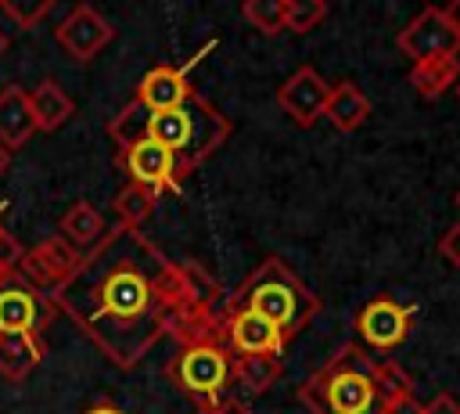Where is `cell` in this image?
Masks as SVG:
<instances>
[{
	"mask_svg": "<svg viewBox=\"0 0 460 414\" xmlns=\"http://www.w3.org/2000/svg\"><path fill=\"white\" fill-rule=\"evenodd\" d=\"M61 310L119 364H133L180 310V270L133 227L108 238L54 292Z\"/></svg>",
	"mask_w": 460,
	"mask_h": 414,
	"instance_id": "obj_1",
	"label": "cell"
},
{
	"mask_svg": "<svg viewBox=\"0 0 460 414\" xmlns=\"http://www.w3.org/2000/svg\"><path fill=\"white\" fill-rule=\"evenodd\" d=\"M111 137L122 144V148H133L140 140H155L162 148H169L172 155L176 151H187L190 162H198L201 155H208L223 133H226V122L205 104V101H194L187 97L180 108H169V112H147L140 101L129 104L111 126Z\"/></svg>",
	"mask_w": 460,
	"mask_h": 414,
	"instance_id": "obj_2",
	"label": "cell"
},
{
	"mask_svg": "<svg viewBox=\"0 0 460 414\" xmlns=\"http://www.w3.org/2000/svg\"><path fill=\"white\" fill-rule=\"evenodd\" d=\"M298 396L313 407V414H381L377 396V360L363 346H341Z\"/></svg>",
	"mask_w": 460,
	"mask_h": 414,
	"instance_id": "obj_3",
	"label": "cell"
},
{
	"mask_svg": "<svg viewBox=\"0 0 460 414\" xmlns=\"http://www.w3.org/2000/svg\"><path fill=\"white\" fill-rule=\"evenodd\" d=\"M244 310H255L259 317L273 320L284 335H291L295 328H302L309 320V313L316 310V299L298 284V277L291 270H284L277 259H270L262 266V274L252 281Z\"/></svg>",
	"mask_w": 460,
	"mask_h": 414,
	"instance_id": "obj_4",
	"label": "cell"
},
{
	"mask_svg": "<svg viewBox=\"0 0 460 414\" xmlns=\"http://www.w3.org/2000/svg\"><path fill=\"white\" fill-rule=\"evenodd\" d=\"M399 50L406 58L428 61V58H446L460 50V22L453 14V7H424L402 32H399Z\"/></svg>",
	"mask_w": 460,
	"mask_h": 414,
	"instance_id": "obj_5",
	"label": "cell"
},
{
	"mask_svg": "<svg viewBox=\"0 0 460 414\" xmlns=\"http://www.w3.org/2000/svg\"><path fill=\"white\" fill-rule=\"evenodd\" d=\"M410 317H413V306H399L395 299L377 295V299H370V302L359 310V317H356V331H359L363 346L388 353V349H395V346L406 338V331H410Z\"/></svg>",
	"mask_w": 460,
	"mask_h": 414,
	"instance_id": "obj_6",
	"label": "cell"
},
{
	"mask_svg": "<svg viewBox=\"0 0 460 414\" xmlns=\"http://www.w3.org/2000/svg\"><path fill=\"white\" fill-rule=\"evenodd\" d=\"M327 97H331V86H327V83L320 79V72L309 68V65L295 68V72L288 76V83L277 90V104H280L298 126H313V122L323 115Z\"/></svg>",
	"mask_w": 460,
	"mask_h": 414,
	"instance_id": "obj_7",
	"label": "cell"
},
{
	"mask_svg": "<svg viewBox=\"0 0 460 414\" xmlns=\"http://www.w3.org/2000/svg\"><path fill=\"white\" fill-rule=\"evenodd\" d=\"M79 256H75V248L65 241V238H50V241H43V245H36L29 256L22 252V259H18V266H22V274L25 277H32L36 284H54V292L75 274V263Z\"/></svg>",
	"mask_w": 460,
	"mask_h": 414,
	"instance_id": "obj_8",
	"label": "cell"
},
{
	"mask_svg": "<svg viewBox=\"0 0 460 414\" xmlns=\"http://www.w3.org/2000/svg\"><path fill=\"white\" fill-rule=\"evenodd\" d=\"M111 40V25L93 11V7H75L61 29H58V43L75 58V61H90L104 43Z\"/></svg>",
	"mask_w": 460,
	"mask_h": 414,
	"instance_id": "obj_9",
	"label": "cell"
},
{
	"mask_svg": "<svg viewBox=\"0 0 460 414\" xmlns=\"http://www.w3.org/2000/svg\"><path fill=\"white\" fill-rule=\"evenodd\" d=\"M230 342L244 353V356H266V353H280L284 346V331L259 317L255 310H241L234 320H230Z\"/></svg>",
	"mask_w": 460,
	"mask_h": 414,
	"instance_id": "obj_10",
	"label": "cell"
},
{
	"mask_svg": "<svg viewBox=\"0 0 460 414\" xmlns=\"http://www.w3.org/2000/svg\"><path fill=\"white\" fill-rule=\"evenodd\" d=\"M226 378V356L212 346H190L180 360V382L194 392H212Z\"/></svg>",
	"mask_w": 460,
	"mask_h": 414,
	"instance_id": "obj_11",
	"label": "cell"
},
{
	"mask_svg": "<svg viewBox=\"0 0 460 414\" xmlns=\"http://www.w3.org/2000/svg\"><path fill=\"white\" fill-rule=\"evenodd\" d=\"M32 130H36V119H32V108H29V94L22 86H7L0 94V144L7 151L22 148Z\"/></svg>",
	"mask_w": 460,
	"mask_h": 414,
	"instance_id": "obj_12",
	"label": "cell"
},
{
	"mask_svg": "<svg viewBox=\"0 0 460 414\" xmlns=\"http://www.w3.org/2000/svg\"><path fill=\"white\" fill-rule=\"evenodd\" d=\"M190 97L187 83H183V72L180 68H151L140 83V104L147 112H169V108H180L183 101Z\"/></svg>",
	"mask_w": 460,
	"mask_h": 414,
	"instance_id": "obj_13",
	"label": "cell"
},
{
	"mask_svg": "<svg viewBox=\"0 0 460 414\" xmlns=\"http://www.w3.org/2000/svg\"><path fill=\"white\" fill-rule=\"evenodd\" d=\"M126 166L133 173L137 184L144 187H155V184H165L172 176V166H176V155L155 140H140L126 151Z\"/></svg>",
	"mask_w": 460,
	"mask_h": 414,
	"instance_id": "obj_14",
	"label": "cell"
},
{
	"mask_svg": "<svg viewBox=\"0 0 460 414\" xmlns=\"http://www.w3.org/2000/svg\"><path fill=\"white\" fill-rule=\"evenodd\" d=\"M460 83V58L456 54H446V58H428V61H417L410 68V86L424 97V101H435L442 97L449 86Z\"/></svg>",
	"mask_w": 460,
	"mask_h": 414,
	"instance_id": "obj_15",
	"label": "cell"
},
{
	"mask_svg": "<svg viewBox=\"0 0 460 414\" xmlns=\"http://www.w3.org/2000/svg\"><path fill=\"white\" fill-rule=\"evenodd\" d=\"M323 115H327L331 126H338L341 133H352V130H359V126L367 122L370 101H367V94H363L356 83H338V86H331V97H327Z\"/></svg>",
	"mask_w": 460,
	"mask_h": 414,
	"instance_id": "obj_16",
	"label": "cell"
},
{
	"mask_svg": "<svg viewBox=\"0 0 460 414\" xmlns=\"http://www.w3.org/2000/svg\"><path fill=\"white\" fill-rule=\"evenodd\" d=\"M36 324V302L25 284L0 281V335H25Z\"/></svg>",
	"mask_w": 460,
	"mask_h": 414,
	"instance_id": "obj_17",
	"label": "cell"
},
{
	"mask_svg": "<svg viewBox=\"0 0 460 414\" xmlns=\"http://www.w3.org/2000/svg\"><path fill=\"white\" fill-rule=\"evenodd\" d=\"M29 108H32L36 130H58V126L72 115V97H68L54 79H43V83L29 94Z\"/></svg>",
	"mask_w": 460,
	"mask_h": 414,
	"instance_id": "obj_18",
	"label": "cell"
},
{
	"mask_svg": "<svg viewBox=\"0 0 460 414\" xmlns=\"http://www.w3.org/2000/svg\"><path fill=\"white\" fill-rule=\"evenodd\" d=\"M101 234H104V220H101V212H97L93 205H86V202H75V205L61 216V238H65L72 248H90V245L101 241Z\"/></svg>",
	"mask_w": 460,
	"mask_h": 414,
	"instance_id": "obj_19",
	"label": "cell"
},
{
	"mask_svg": "<svg viewBox=\"0 0 460 414\" xmlns=\"http://www.w3.org/2000/svg\"><path fill=\"white\" fill-rule=\"evenodd\" d=\"M40 360V346L32 342V335H0V374H7L11 382L25 378Z\"/></svg>",
	"mask_w": 460,
	"mask_h": 414,
	"instance_id": "obj_20",
	"label": "cell"
},
{
	"mask_svg": "<svg viewBox=\"0 0 460 414\" xmlns=\"http://www.w3.org/2000/svg\"><path fill=\"white\" fill-rule=\"evenodd\" d=\"M244 18H248L259 32L273 36V32L288 29V0H248V4H244Z\"/></svg>",
	"mask_w": 460,
	"mask_h": 414,
	"instance_id": "obj_21",
	"label": "cell"
},
{
	"mask_svg": "<svg viewBox=\"0 0 460 414\" xmlns=\"http://www.w3.org/2000/svg\"><path fill=\"white\" fill-rule=\"evenodd\" d=\"M413 392V378L406 374V367H399L395 360H377V396H381V407L402 400Z\"/></svg>",
	"mask_w": 460,
	"mask_h": 414,
	"instance_id": "obj_22",
	"label": "cell"
},
{
	"mask_svg": "<svg viewBox=\"0 0 460 414\" xmlns=\"http://www.w3.org/2000/svg\"><path fill=\"white\" fill-rule=\"evenodd\" d=\"M151 202H155V187H144V184H129L122 194H119V216L126 220V227L140 223L147 212H151Z\"/></svg>",
	"mask_w": 460,
	"mask_h": 414,
	"instance_id": "obj_23",
	"label": "cell"
},
{
	"mask_svg": "<svg viewBox=\"0 0 460 414\" xmlns=\"http://www.w3.org/2000/svg\"><path fill=\"white\" fill-rule=\"evenodd\" d=\"M277 371H280L277 353H266V356H244V360L237 364V374L244 378L248 389H266V385L277 378Z\"/></svg>",
	"mask_w": 460,
	"mask_h": 414,
	"instance_id": "obj_24",
	"label": "cell"
},
{
	"mask_svg": "<svg viewBox=\"0 0 460 414\" xmlns=\"http://www.w3.org/2000/svg\"><path fill=\"white\" fill-rule=\"evenodd\" d=\"M327 4L323 0H288V29L291 32H309L323 22Z\"/></svg>",
	"mask_w": 460,
	"mask_h": 414,
	"instance_id": "obj_25",
	"label": "cell"
},
{
	"mask_svg": "<svg viewBox=\"0 0 460 414\" xmlns=\"http://www.w3.org/2000/svg\"><path fill=\"white\" fill-rule=\"evenodd\" d=\"M438 256L449 263V266H456L460 270V220L438 238Z\"/></svg>",
	"mask_w": 460,
	"mask_h": 414,
	"instance_id": "obj_26",
	"label": "cell"
},
{
	"mask_svg": "<svg viewBox=\"0 0 460 414\" xmlns=\"http://www.w3.org/2000/svg\"><path fill=\"white\" fill-rule=\"evenodd\" d=\"M424 414H460V403H456V396L438 392V396H431V400L424 403Z\"/></svg>",
	"mask_w": 460,
	"mask_h": 414,
	"instance_id": "obj_27",
	"label": "cell"
},
{
	"mask_svg": "<svg viewBox=\"0 0 460 414\" xmlns=\"http://www.w3.org/2000/svg\"><path fill=\"white\" fill-rule=\"evenodd\" d=\"M381 414H424V403L410 392V396H402V400H395V403H388Z\"/></svg>",
	"mask_w": 460,
	"mask_h": 414,
	"instance_id": "obj_28",
	"label": "cell"
},
{
	"mask_svg": "<svg viewBox=\"0 0 460 414\" xmlns=\"http://www.w3.org/2000/svg\"><path fill=\"white\" fill-rule=\"evenodd\" d=\"M201 414H252L248 407H241V403H226V400H212Z\"/></svg>",
	"mask_w": 460,
	"mask_h": 414,
	"instance_id": "obj_29",
	"label": "cell"
},
{
	"mask_svg": "<svg viewBox=\"0 0 460 414\" xmlns=\"http://www.w3.org/2000/svg\"><path fill=\"white\" fill-rule=\"evenodd\" d=\"M7 158H11V151H7V148H4V144H0V173H4V169H7Z\"/></svg>",
	"mask_w": 460,
	"mask_h": 414,
	"instance_id": "obj_30",
	"label": "cell"
},
{
	"mask_svg": "<svg viewBox=\"0 0 460 414\" xmlns=\"http://www.w3.org/2000/svg\"><path fill=\"white\" fill-rule=\"evenodd\" d=\"M90 414H119V410H115V407H93Z\"/></svg>",
	"mask_w": 460,
	"mask_h": 414,
	"instance_id": "obj_31",
	"label": "cell"
},
{
	"mask_svg": "<svg viewBox=\"0 0 460 414\" xmlns=\"http://www.w3.org/2000/svg\"><path fill=\"white\" fill-rule=\"evenodd\" d=\"M4 43H7V36H4V32H0V50H4Z\"/></svg>",
	"mask_w": 460,
	"mask_h": 414,
	"instance_id": "obj_32",
	"label": "cell"
},
{
	"mask_svg": "<svg viewBox=\"0 0 460 414\" xmlns=\"http://www.w3.org/2000/svg\"><path fill=\"white\" fill-rule=\"evenodd\" d=\"M453 14H456V22H460V11H456V4H453Z\"/></svg>",
	"mask_w": 460,
	"mask_h": 414,
	"instance_id": "obj_33",
	"label": "cell"
},
{
	"mask_svg": "<svg viewBox=\"0 0 460 414\" xmlns=\"http://www.w3.org/2000/svg\"><path fill=\"white\" fill-rule=\"evenodd\" d=\"M456 209H460V191H456Z\"/></svg>",
	"mask_w": 460,
	"mask_h": 414,
	"instance_id": "obj_34",
	"label": "cell"
},
{
	"mask_svg": "<svg viewBox=\"0 0 460 414\" xmlns=\"http://www.w3.org/2000/svg\"><path fill=\"white\" fill-rule=\"evenodd\" d=\"M456 94H460V83H456Z\"/></svg>",
	"mask_w": 460,
	"mask_h": 414,
	"instance_id": "obj_35",
	"label": "cell"
}]
</instances>
